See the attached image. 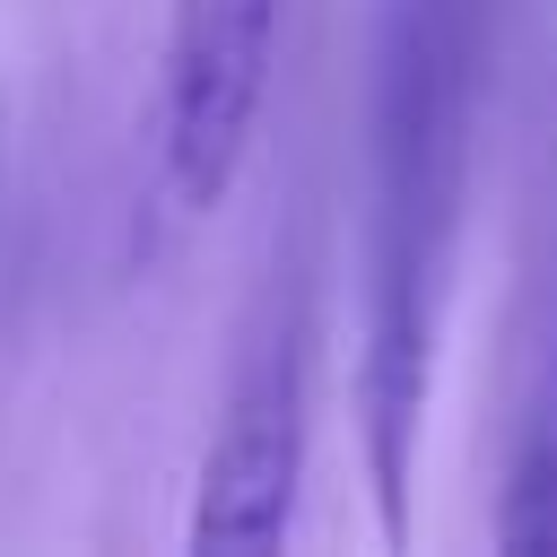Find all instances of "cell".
Returning <instances> with one entry per match:
<instances>
[{
    "label": "cell",
    "mask_w": 557,
    "mask_h": 557,
    "mask_svg": "<svg viewBox=\"0 0 557 557\" xmlns=\"http://www.w3.org/2000/svg\"><path fill=\"white\" fill-rule=\"evenodd\" d=\"M461 174H470V17L461 0H400L383 44V104H374V226H366V487L383 540H409V479L435 392V331H444V270L461 235Z\"/></svg>",
    "instance_id": "obj_1"
},
{
    "label": "cell",
    "mask_w": 557,
    "mask_h": 557,
    "mask_svg": "<svg viewBox=\"0 0 557 557\" xmlns=\"http://www.w3.org/2000/svg\"><path fill=\"white\" fill-rule=\"evenodd\" d=\"M287 0H165L157 52V191L174 218H218L252 165Z\"/></svg>",
    "instance_id": "obj_2"
},
{
    "label": "cell",
    "mask_w": 557,
    "mask_h": 557,
    "mask_svg": "<svg viewBox=\"0 0 557 557\" xmlns=\"http://www.w3.org/2000/svg\"><path fill=\"white\" fill-rule=\"evenodd\" d=\"M296 496H305V331L278 322L226 383L183 540L200 557H261L296 531Z\"/></svg>",
    "instance_id": "obj_3"
},
{
    "label": "cell",
    "mask_w": 557,
    "mask_h": 557,
    "mask_svg": "<svg viewBox=\"0 0 557 557\" xmlns=\"http://www.w3.org/2000/svg\"><path fill=\"white\" fill-rule=\"evenodd\" d=\"M0 139H9V113H0Z\"/></svg>",
    "instance_id": "obj_4"
}]
</instances>
